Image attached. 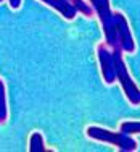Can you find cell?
Listing matches in <instances>:
<instances>
[{"label":"cell","instance_id":"6da1fadb","mask_svg":"<svg viewBox=\"0 0 140 152\" xmlns=\"http://www.w3.org/2000/svg\"><path fill=\"white\" fill-rule=\"evenodd\" d=\"M98 16L105 34V44L110 49H123L126 53L135 52V42L132 37L131 28L121 12H113L110 0H89Z\"/></svg>","mask_w":140,"mask_h":152},{"label":"cell","instance_id":"7a4b0ae2","mask_svg":"<svg viewBox=\"0 0 140 152\" xmlns=\"http://www.w3.org/2000/svg\"><path fill=\"white\" fill-rule=\"evenodd\" d=\"M85 134L93 141L113 144V146H116L118 149L123 151V152H134L139 147L137 141L132 137V134H126L123 131L114 133V131H110V129L100 128V126H89L85 129Z\"/></svg>","mask_w":140,"mask_h":152},{"label":"cell","instance_id":"3957f363","mask_svg":"<svg viewBox=\"0 0 140 152\" xmlns=\"http://www.w3.org/2000/svg\"><path fill=\"white\" fill-rule=\"evenodd\" d=\"M113 52H114V60H116V76L126 97L132 105H140V89L129 75V70L123 58V49H113Z\"/></svg>","mask_w":140,"mask_h":152},{"label":"cell","instance_id":"277c9868","mask_svg":"<svg viewBox=\"0 0 140 152\" xmlns=\"http://www.w3.org/2000/svg\"><path fill=\"white\" fill-rule=\"evenodd\" d=\"M97 57L100 61V70H102L103 81L108 86L118 81L116 76V60H114V52L113 49L110 50V47L106 44H100L97 47Z\"/></svg>","mask_w":140,"mask_h":152},{"label":"cell","instance_id":"5b68a950","mask_svg":"<svg viewBox=\"0 0 140 152\" xmlns=\"http://www.w3.org/2000/svg\"><path fill=\"white\" fill-rule=\"evenodd\" d=\"M8 118V102H6V88L0 79V123H5Z\"/></svg>","mask_w":140,"mask_h":152},{"label":"cell","instance_id":"8992f818","mask_svg":"<svg viewBox=\"0 0 140 152\" xmlns=\"http://www.w3.org/2000/svg\"><path fill=\"white\" fill-rule=\"evenodd\" d=\"M29 151L31 152H45V144H44V137L39 131H34L29 137Z\"/></svg>","mask_w":140,"mask_h":152},{"label":"cell","instance_id":"52a82bcc","mask_svg":"<svg viewBox=\"0 0 140 152\" xmlns=\"http://www.w3.org/2000/svg\"><path fill=\"white\" fill-rule=\"evenodd\" d=\"M119 131L126 133V134H140V121H132V120H127V121H123L119 125Z\"/></svg>","mask_w":140,"mask_h":152},{"label":"cell","instance_id":"ba28073f","mask_svg":"<svg viewBox=\"0 0 140 152\" xmlns=\"http://www.w3.org/2000/svg\"><path fill=\"white\" fill-rule=\"evenodd\" d=\"M71 3H74V5L77 7V10L82 13V15L85 16H92L93 13H95V10H93L92 5H89V3H85L84 0H69Z\"/></svg>","mask_w":140,"mask_h":152},{"label":"cell","instance_id":"9c48e42d","mask_svg":"<svg viewBox=\"0 0 140 152\" xmlns=\"http://www.w3.org/2000/svg\"><path fill=\"white\" fill-rule=\"evenodd\" d=\"M21 3H23V0H8V5L12 10H18L21 7Z\"/></svg>","mask_w":140,"mask_h":152},{"label":"cell","instance_id":"30bf717a","mask_svg":"<svg viewBox=\"0 0 140 152\" xmlns=\"http://www.w3.org/2000/svg\"><path fill=\"white\" fill-rule=\"evenodd\" d=\"M2 2H3V0H0V3H2Z\"/></svg>","mask_w":140,"mask_h":152}]
</instances>
